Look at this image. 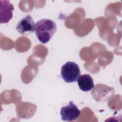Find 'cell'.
Returning <instances> with one entry per match:
<instances>
[{
  "mask_svg": "<svg viewBox=\"0 0 122 122\" xmlns=\"http://www.w3.org/2000/svg\"><path fill=\"white\" fill-rule=\"evenodd\" d=\"M77 83L80 89L85 92L91 91L94 87L93 79L88 74L81 75L77 80Z\"/></svg>",
  "mask_w": 122,
  "mask_h": 122,
  "instance_id": "8992f818",
  "label": "cell"
},
{
  "mask_svg": "<svg viewBox=\"0 0 122 122\" xmlns=\"http://www.w3.org/2000/svg\"><path fill=\"white\" fill-rule=\"evenodd\" d=\"M61 75L62 79L66 82H74L77 81L81 76L80 67L74 62L68 61L61 67Z\"/></svg>",
  "mask_w": 122,
  "mask_h": 122,
  "instance_id": "7a4b0ae2",
  "label": "cell"
},
{
  "mask_svg": "<svg viewBox=\"0 0 122 122\" xmlns=\"http://www.w3.org/2000/svg\"><path fill=\"white\" fill-rule=\"evenodd\" d=\"M35 24L30 15H26L17 24L16 30L22 35H28L35 31Z\"/></svg>",
  "mask_w": 122,
  "mask_h": 122,
  "instance_id": "277c9868",
  "label": "cell"
},
{
  "mask_svg": "<svg viewBox=\"0 0 122 122\" xmlns=\"http://www.w3.org/2000/svg\"><path fill=\"white\" fill-rule=\"evenodd\" d=\"M81 111L72 101L63 106L60 111V115L63 121H72L76 120L81 114Z\"/></svg>",
  "mask_w": 122,
  "mask_h": 122,
  "instance_id": "3957f363",
  "label": "cell"
},
{
  "mask_svg": "<svg viewBox=\"0 0 122 122\" xmlns=\"http://www.w3.org/2000/svg\"><path fill=\"white\" fill-rule=\"evenodd\" d=\"M0 22L6 23L13 17L14 6L9 0H0Z\"/></svg>",
  "mask_w": 122,
  "mask_h": 122,
  "instance_id": "5b68a950",
  "label": "cell"
},
{
  "mask_svg": "<svg viewBox=\"0 0 122 122\" xmlns=\"http://www.w3.org/2000/svg\"><path fill=\"white\" fill-rule=\"evenodd\" d=\"M57 29L55 22L49 19H43L35 24V33L38 40L42 43L48 42Z\"/></svg>",
  "mask_w": 122,
  "mask_h": 122,
  "instance_id": "6da1fadb",
  "label": "cell"
}]
</instances>
